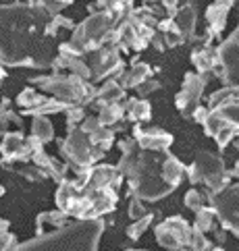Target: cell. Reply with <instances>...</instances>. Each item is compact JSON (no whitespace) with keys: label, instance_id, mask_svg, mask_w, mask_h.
I'll list each match as a JSON object with an SVG mask.
<instances>
[{"label":"cell","instance_id":"obj_31","mask_svg":"<svg viewBox=\"0 0 239 251\" xmlns=\"http://www.w3.org/2000/svg\"><path fill=\"white\" fill-rule=\"evenodd\" d=\"M152 220H154V214L150 212L146 218H141V220H135L131 226H127V237L131 239V241H139L141 239V235L150 228V224H152Z\"/></svg>","mask_w":239,"mask_h":251},{"label":"cell","instance_id":"obj_4","mask_svg":"<svg viewBox=\"0 0 239 251\" xmlns=\"http://www.w3.org/2000/svg\"><path fill=\"white\" fill-rule=\"evenodd\" d=\"M33 85H38L42 92L52 94V98L67 106H92L98 100V89L90 81H83L75 75H46V77H33Z\"/></svg>","mask_w":239,"mask_h":251},{"label":"cell","instance_id":"obj_3","mask_svg":"<svg viewBox=\"0 0 239 251\" xmlns=\"http://www.w3.org/2000/svg\"><path fill=\"white\" fill-rule=\"evenodd\" d=\"M104 220H77L67 228L46 232L21 245V251H98Z\"/></svg>","mask_w":239,"mask_h":251},{"label":"cell","instance_id":"obj_34","mask_svg":"<svg viewBox=\"0 0 239 251\" xmlns=\"http://www.w3.org/2000/svg\"><path fill=\"white\" fill-rule=\"evenodd\" d=\"M67 170H69L67 162H60V160H56V158L50 156V162H48V166H46V175H48L50 178H54V181L63 183L65 176H67Z\"/></svg>","mask_w":239,"mask_h":251},{"label":"cell","instance_id":"obj_6","mask_svg":"<svg viewBox=\"0 0 239 251\" xmlns=\"http://www.w3.org/2000/svg\"><path fill=\"white\" fill-rule=\"evenodd\" d=\"M58 148L65 162H71L73 168H92L106 154L104 150L94 146L90 135L83 133L81 127H69L67 137L58 139Z\"/></svg>","mask_w":239,"mask_h":251},{"label":"cell","instance_id":"obj_12","mask_svg":"<svg viewBox=\"0 0 239 251\" xmlns=\"http://www.w3.org/2000/svg\"><path fill=\"white\" fill-rule=\"evenodd\" d=\"M218 58L223 69L220 81L225 83V87H239V25L231 38L218 46Z\"/></svg>","mask_w":239,"mask_h":251},{"label":"cell","instance_id":"obj_41","mask_svg":"<svg viewBox=\"0 0 239 251\" xmlns=\"http://www.w3.org/2000/svg\"><path fill=\"white\" fill-rule=\"evenodd\" d=\"M81 129H83V133H87V135H94L98 129H102V125L98 121V116H87L81 125Z\"/></svg>","mask_w":239,"mask_h":251},{"label":"cell","instance_id":"obj_32","mask_svg":"<svg viewBox=\"0 0 239 251\" xmlns=\"http://www.w3.org/2000/svg\"><path fill=\"white\" fill-rule=\"evenodd\" d=\"M185 205H187L189 210H193V212L206 208V205H208L206 191L202 193V191H198V189H189L187 193H185Z\"/></svg>","mask_w":239,"mask_h":251},{"label":"cell","instance_id":"obj_30","mask_svg":"<svg viewBox=\"0 0 239 251\" xmlns=\"http://www.w3.org/2000/svg\"><path fill=\"white\" fill-rule=\"evenodd\" d=\"M214 210L206 205V208H202L196 212V222H193V228H198L202 232H208V230H214Z\"/></svg>","mask_w":239,"mask_h":251},{"label":"cell","instance_id":"obj_39","mask_svg":"<svg viewBox=\"0 0 239 251\" xmlns=\"http://www.w3.org/2000/svg\"><path fill=\"white\" fill-rule=\"evenodd\" d=\"M8 123H13L17 129H23V119L17 112H13V110H6V112H2V133L6 131V127H8Z\"/></svg>","mask_w":239,"mask_h":251},{"label":"cell","instance_id":"obj_8","mask_svg":"<svg viewBox=\"0 0 239 251\" xmlns=\"http://www.w3.org/2000/svg\"><path fill=\"white\" fill-rule=\"evenodd\" d=\"M87 65L92 69V79L100 81V79H121L127 73L125 71V62L121 60V50L114 46H104L100 50L92 52L85 56Z\"/></svg>","mask_w":239,"mask_h":251},{"label":"cell","instance_id":"obj_45","mask_svg":"<svg viewBox=\"0 0 239 251\" xmlns=\"http://www.w3.org/2000/svg\"><path fill=\"white\" fill-rule=\"evenodd\" d=\"M229 173H231V176H237V178H239V160L235 162V166H233L231 170H229Z\"/></svg>","mask_w":239,"mask_h":251},{"label":"cell","instance_id":"obj_27","mask_svg":"<svg viewBox=\"0 0 239 251\" xmlns=\"http://www.w3.org/2000/svg\"><path fill=\"white\" fill-rule=\"evenodd\" d=\"M125 98V87H123L117 79H108L98 89V100L102 104H119Z\"/></svg>","mask_w":239,"mask_h":251},{"label":"cell","instance_id":"obj_33","mask_svg":"<svg viewBox=\"0 0 239 251\" xmlns=\"http://www.w3.org/2000/svg\"><path fill=\"white\" fill-rule=\"evenodd\" d=\"M90 139H92V143L94 146H98L100 150H110V146H112V141H114V131L112 129H106V127H102V129H98L94 133V135H90Z\"/></svg>","mask_w":239,"mask_h":251},{"label":"cell","instance_id":"obj_16","mask_svg":"<svg viewBox=\"0 0 239 251\" xmlns=\"http://www.w3.org/2000/svg\"><path fill=\"white\" fill-rule=\"evenodd\" d=\"M204 133H206L208 137H212V139L216 141V146L220 150H225L229 143H233L239 137V129L235 127V125L223 121L214 112H210V119L204 125Z\"/></svg>","mask_w":239,"mask_h":251},{"label":"cell","instance_id":"obj_15","mask_svg":"<svg viewBox=\"0 0 239 251\" xmlns=\"http://www.w3.org/2000/svg\"><path fill=\"white\" fill-rule=\"evenodd\" d=\"M2 156L4 160H19V162H25V164L31 162L33 154L27 143V137L23 135V131L2 133Z\"/></svg>","mask_w":239,"mask_h":251},{"label":"cell","instance_id":"obj_24","mask_svg":"<svg viewBox=\"0 0 239 251\" xmlns=\"http://www.w3.org/2000/svg\"><path fill=\"white\" fill-rule=\"evenodd\" d=\"M38 237L44 235V226L52 228V230H60V228H67L69 226V214H65L63 210H52V212H42L38 220Z\"/></svg>","mask_w":239,"mask_h":251},{"label":"cell","instance_id":"obj_37","mask_svg":"<svg viewBox=\"0 0 239 251\" xmlns=\"http://www.w3.org/2000/svg\"><path fill=\"white\" fill-rule=\"evenodd\" d=\"M65 114H67V125L69 127H81L83 121L87 119L83 106H69V110Z\"/></svg>","mask_w":239,"mask_h":251},{"label":"cell","instance_id":"obj_9","mask_svg":"<svg viewBox=\"0 0 239 251\" xmlns=\"http://www.w3.org/2000/svg\"><path fill=\"white\" fill-rule=\"evenodd\" d=\"M229 170L225 168L223 158L212 154V151H200L196 156V160L191 162V166L187 168V176L191 185L204 183L206 187H212L220 176H225Z\"/></svg>","mask_w":239,"mask_h":251},{"label":"cell","instance_id":"obj_22","mask_svg":"<svg viewBox=\"0 0 239 251\" xmlns=\"http://www.w3.org/2000/svg\"><path fill=\"white\" fill-rule=\"evenodd\" d=\"M185 175H187V168L181 164V160L177 156H173V154H166L164 162H162V178H164V183H169L173 189H177V187L181 185V181L185 178Z\"/></svg>","mask_w":239,"mask_h":251},{"label":"cell","instance_id":"obj_38","mask_svg":"<svg viewBox=\"0 0 239 251\" xmlns=\"http://www.w3.org/2000/svg\"><path fill=\"white\" fill-rule=\"evenodd\" d=\"M19 175L25 176L27 181H42V178H46V170H42L40 166H35V164H25L19 168Z\"/></svg>","mask_w":239,"mask_h":251},{"label":"cell","instance_id":"obj_25","mask_svg":"<svg viewBox=\"0 0 239 251\" xmlns=\"http://www.w3.org/2000/svg\"><path fill=\"white\" fill-rule=\"evenodd\" d=\"M125 114L131 123H144L152 116V106L144 98H129L125 102Z\"/></svg>","mask_w":239,"mask_h":251},{"label":"cell","instance_id":"obj_20","mask_svg":"<svg viewBox=\"0 0 239 251\" xmlns=\"http://www.w3.org/2000/svg\"><path fill=\"white\" fill-rule=\"evenodd\" d=\"M233 2H214L208 6L206 11V21H208V29H212V33L220 35V31L225 29L227 25V17H229V11H231Z\"/></svg>","mask_w":239,"mask_h":251},{"label":"cell","instance_id":"obj_14","mask_svg":"<svg viewBox=\"0 0 239 251\" xmlns=\"http://www.w3.org/2000/svg\"><path fill=\"white\" fill-rule=\"evenodd\" d=\"M133 139L137 141V146L146 151H162V154H166L169 148L173 146V135L158 127L144 129V127H139V125H135Z\"/></svg>","mask_w":239,"mask_h":251},{"label":"cell","instance_id":"obj_18","mask_svg":"<svg viewBox=\"0 0 239 251\" xmlns=\"http://www.w3.org/2000/svg\"><path fill=\"white\" fill-rule=\"evenodd\" d=\"M175 23H177V27H179L181 35L185 38V42H191V38L196 35V23H198L196 4H191V2L183 4L175 17Z\"/></svg>","mask_w":239,"mask_h":251},{"label":"cell","instance_id":"obj_7","mask_svg":"<svg viewBox=\"0 0 239 251\" xmlns=\"http://www.w3.org/2000/svg\"><path fill=\"white\" fill-rule=\"evenodd\" d=\"M206 197H208V205L214 210L223 228L231 230L233 235L239 237V183L231 185L218 195H212L210 191H206Z\"/></svg>","mask_w":239,"mask_h":251},{"label":"cell","instance_id":"obj_35","mask_svg":"<svg viewBox=\"0 0 239 251\" xmlns=\"http://www.w3.org/2000/svg\"><path fill=\"white\" fill-rule=\"evenodd\" d=\"M148 210H146V205H144V201L139 200V197H135V195H131V200H129V205H127V216L131 218V220H141V218H146L148 216Z\"/></svg>","mask_w":239,"mask_h":251},{"label":"cell","instance_id":"obj_26","mask_svg":"<svg viewBox=\"0 0 239 251\" xmlns=\"http://www.w3.org/2000/svg\"><path fill=\"white\" fill-rule=\"evenodd\" d=\"M50 100L48 96H42V94H38L33 87H25L23 92L17 96V104L21 106V108L25 110L23 114H31V112H35L38 108H42L44 104H46Z\"/></svg>","mask_w":239,"mask_h":251},{"label":"cell","instance_id":"obj_10","mask_svg":"<svg viewBox=\"0 0 239 251\" xmlns=\"http://www.w3.org/2000/svg\"><path fill=\"white\" fill-rule=\"evenodd\" d=\"M158 245L164 247L166 251H177L181 247H189L191 243V232L193 228L179 216H171L164 222H160L154 228Z\"/></svg>","mask_w":239,"mask_h":251},{"label":"cell","instance_id":"obj_29","mask_svg":"<svg viewBox=\"0 0 239 251\" xmlns=\"http://www.w3.org/2000/svg\"><path fill=\"white\" fill-rule=\"evenodd\" d=\"M123 116H125V108H123L121 104H106L98 112V121H100L102 127H112V125H117Z\"/></svg>","mask_w":239,"mask_h":251},{"label":"cell","instance_id":"obj_47","mask_svg":"<svg viewBox=\"0 0 239 251\" xmlns=\"http://www.w3.org/2000/svg\"><path fill=\"white\" fill-rule=\"evenodd\" d=\"M125 251H146V249H135V247H131V249H125Z\"/></svg>","mask_w":239,"mask_h":251},{"label":"cell","instance_id":"obj_36","mask_svg":"<svg viewBox=\"0 0 239 251\" xmlns=\"http://www.w3.org/2000/svg\"><path fill=\"white\" fill-rule=\"evenodd\" d=\"M189 249H191V251H212V243L206 239V232H202V230H198V228H193Z\"/></svg>","mask_w":239,"mask_h":251},{"label":"cell","instance_id":"obj_17","mask_svg":"<svg viewBox=\"0 0 239 251\" xmlns=\"http://www.w3.org/2000/svg\"><path fill=\"white\" fill-rule=\"evenodd\" d=\"M123 181V175L119 173L117 166H110V164H96L92 168V176H90V187L87 189H108L112 187L117 191V187ZM85 189V191H87Z\"/></svg>","mask_w":239,"mask_h":251},{"label":"cell","instance_id":"obj_40","mask_svg":"<svg viewBox=\"0 0 239 251\" xmlns=\"http://www.w3.org/2000/svg\"><path fill=\"white\" fill-rule=\"evenodd\" d=\"M156 89H160V83H158L156 79H148V81L141 83V85L135 89V92H137L139 98H144V100H146V96H150L152 92H156Z\"/></svg>","mask_w":239,"mask_h":251},{"label":"cell","instance_id":"obj_13","mask_svg":"<svg viewBox=\"0 0 239 251\" xmlns=\"http://www.w3.org/2000/svg\"><path fill=\"white\" fill-rule=\"evenodd\" d=\"M208 110L239 129V87H223L208 98Z\"/></svg>","mask_w":239,"mask_h":251},{"label":"cell","instance_id":"obj_46","mask_svg":"<svg viewBox=\"0 0 239 251\" xmlns=\"http://www.w3.org/2000/svg\"><path fill=\"white\" fill-rule=\"evenodd\" d=\"M233 146H235V148H237V150H239V137H237V139H235V141H233Z\"/></svg>","mask_w":239,"mask_h":251},{"label":"cell","instance_id":"obj_43","mask_svg":"<svg viewBox=\"0 0 239 251\" xmlns=\"http://www.w3.org/2000/svg\"><path fill=\"white\" fill-rule=\"evenodd\" d=\"M152 46H154L158 52H162V50L166 48V42H164V38H162V33H156V35H154V40H152Z\"/></svg>","mask_w":239,"mask_h":251},{"label":"cell","instance_id":"obj_28","mask_svg":"<svg viewBox=\"0 0 239 251\" xmlns=\"http://www.w3.org/2000/svg\"><path fill=\"white\" fill-rule=\"evenodd\" d=\"M31 135L46 146L48 141L54 139V127L46 116H31Z\"/></svg>","mask_w":239,"mask_h":251},{"label":"cell","instance_id":"obj_19","mask_svg":"<svg viewBox=\"0 0 239 251\" xmlns=\"http://www.w3.org/2000/svg\"><path fill=\"white\" fill-rule=\"evenodd\" d=\"M87 195L94 200V214L96 218H100L102 214H108L117 205V191L108 187V189H87Z\"/></svg>","mask_w":239,"mask_h":251},{"label":"cell","instance_id":"obj_21","mask_svg":"<svg viewBox=\"0 0 239 251\" xmlns=\"http://www.w3.org/2000/svg\"><path fill=\"white\" fill-rule=\"evenodd\" d=\"M191 60L196 65L198 73L200 75H210L218 65H220V58H218V48H202V50H193L191 52Z\"/></svg>","mask_w":239,"mask_h":251},{"label":"cell","instance_id":"obj_1","mask_svg":"<svg viewBox=\"0 0 239 251\" xmlns=\"http://www.w3.org/2000/svg\"><path fill=\"white\" fill-rule=\"evenodd\" d=\"M52 17L44 2L2 4V62L4 67L46 69L54 65Z\"/></svg>","mask_w":239,"mask_h":251},{"label":"cell","instance_id":"obj_44","mask_svg":"<svg viewBox=\"0 0 239 251\" xmlns=\"http://www.w3.org/2000/svg\"><path fill=\"white\" fill-rule=\"evenodd\" d=\"M212 232H214V237H216V241H218V243H225V228H218V226H214V230H212Z\"/></svg>","mask_w":239,"mask_h":251},{"label":"cell","instance_id":"obj_48","mask_svg":"<svg viewBox=\"0 0 239 251\" xmlns=\"http://www.w3.org/2000/svg\"><path fill=\"white\" fill-rule=\"evenodd\" d=\"M177 251H191L189 247H181V249H177Z\"/></svg>","mask_w":239,"mask_h":251},{"label":"cell","instance_id":"obj_49","mask_svg":"<svg viewBox=\"0 0 239 251\" xmlns=\"http://www.w3.org/2000/svg\"><path fill=\"white\" fill-rule=\"evenodd\" d=\"M212 251H223V249H220V247H216V249H212Z\"/></svg>","mask_w":239,"mask_h":251},{"label":"cell","instance_id":"obj_42","mask_svg":"<svg viewBox=\"0 0 239 251\" xmlns=\"http://www.w3.org/2000/svg\"><path fill=\"white\" fill-rule=\"evenodd\" d=\"M191 119L196 121V123H200L202 127H204V125H206V121L210 119V110H208V106H200V108H198L196 112H193V116H191Z\"/></svg>","mask_w":239,"mask_h":251},{"label":"cell","instance_id":"obj_2","mask_svg":"<svg viewBox=\"0 0 239 251\" xmlns=\"http://www.w3.org/2000/svg\"><path fill=\"white\" fill-rule=\"evenodd\" d=\"M117 146L123 154L117 168L123 176L129 178V195L139 197L141 201H156L175 191L162 178V162L169 151H146L137 146L135 139H123Z\"/></svg>","mask_w":239,"mask_h":251},{"label":"cell","instance_id":"obj_23","mask_svg":"<svg viewBox=\"0 0 239 251\" xmlns=\"http://www.w3.org/2000/svg\"><path fill=\"white\" fill-rule=\"evenodd\" d=\"M148 79H152V67L146 65V62H137V65L129 67V71L121 77L119 83L125 89H137Z\"/></svg>","mask_w":239,"mask_h":251},{"label":"cell","instance_id":"obj_11","mask_svg":"<svg viewBox=\"0 0 239 251\" xmlns=\"http://www.w3.org/2000/svg\"><path fill=\"white\" fill-rule=\"evenodd\" d=\"M208 77L210 75H200V73L185 75L181 92L175 98L177 108H179V112L183 116H193V112L200 108V100H202V94H204V87L208 83Z\"/></svg>","mask_w":239,"mask_h":251},{"label":"cell","instance_id":"obj_5","mask_svg":"<svg viewBox=\"0 0 239 251\" xmlns=\"http://www.w3.org/2000/svg\"><path fill=\"white\" fill-rule=\"evenodd\" d=\"M114 29H119L117 19H114V15L106 8V11H100V13H92L81 25H77L71 42L83 52V56H87V54H92V52L104 48L110 31H114Z\"/></svg>","mask_w":239,"mask_h":251}]
</instances>
